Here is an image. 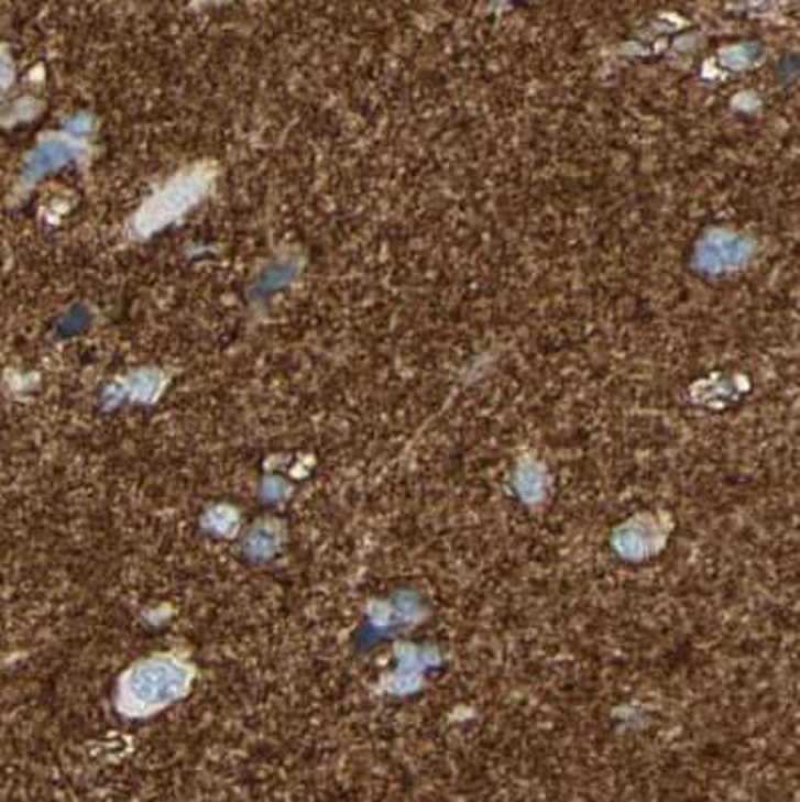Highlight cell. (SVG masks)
<instances>
[{
	"mask_svg": "<svg viewBox=\"0 0 800 802\" xmlns=\"http://www.w3.org/2000/svg\"><path fill=\"white\" fill-rule=\"evenodd\" d=\"M189 686V672L173 660H151L136 667L123 686L124 706L129 711H157L161 706L179 699Z\"/></svg>",
	"mask_w": 800,
	"mask_h": 802,
	"instance_id": "obj_1",
	"label": "cell"
},
{
	"mask_svg": "<svg viewBox=\"0 0 800 802\" xmlns=\"http://www.w3.org/2000/svg\"><path fill=\"white\" fill-rule=\"evenodd\" d=\"M207 182L209 177L205 171H189L180 175L179 179L171 183L165 191L158 193L157 197L145 207V211L136 217V231L147 235L158 227L165 226L171 219L180 216L204 195Z\"/></svg>",
	"mask_w": 800,
	"mask_h": 802,
	"instance_id": "obj_2",
	"label": "cell"
}]
</instances>
